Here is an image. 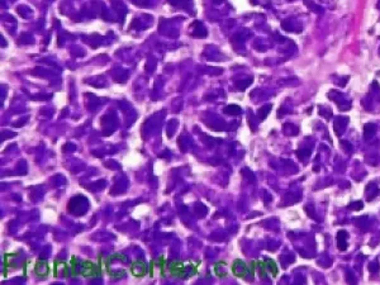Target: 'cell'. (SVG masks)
<instances>
[{"label": "cell", "mask_w": 380, "mask_h": 285, "mask_svg": "<svg viewBox=\"0 0 380 285\" xmlns=\"http://www.w3.org/2000/svg\"><path fill=\"white\" fill-rule=\"evenodd\" d=\"M195 263H186V262H180V261H172L168 265V270L174 276L186 279L189 276H193L195 274Z\"/></svg>", "instance_id": "obj_1"}, {"label": "cell", "mask_w": 380, "mask_h": 285, "mask_svg": "<svg viewBox=\"0 0 380 285\" xmlns=\"http://www.w3.org/2000/svg\"><path fill=\"white\" fill-rule=\"evenodd\" d=\"M255 266H256V263L252 262L251 269H248V266L246 265L243 261L236 260V261L233 262V265H232V271H233V274H235L236 276L245 278V279H246L247 274H250V275H252V274H253V267H255Z\"/></svg>", "instance_id": "obj_2"}, {"label": "cell", "mask_w": 380, "mask_h": 285, "mask_svg": "<svg viewBox=\"0 0 380 285\" xmlns=\"http://www.w3.org/2000/svg\"><path fill=\"white\" fill-rule=\"evenodd\" d=\"M79 267H80L79 272L81 274L82 276H85V278H88V276H93L94 274L98 271L97 265H95V263H93L91 261H84V262H81Z\"/></svg>", "instance_id": "obj_3"}, {"label": "cell", "mask_w": 380, "mask_h": 285, "mask_svg": "<svg viewBox=\"0 0 380 285\" xmlns=\"http://www.w3.org/2000/svg\"><path fill=\"white\" fill-rule=\"evenodd\" d=\"M34 272L36 275L39 276V278H46L49 272V265L47 263L46 260H38L36 262V266H34Z\"/></svg>", "instance_id": "obj_4"}, {"label": "cell", "mask_w": 380, "mask_h": 285, "mask_svg": "<svg viewBox=\"0 0 380 285\" xmlns=\"http://www.w3.org/2000/svg\"><path fill=\"white\" fill-rule=\"evenodd\" d=\"M131 271H132V274H133L134 276H137V278H141V276H143L144 274L147 272V269H146L144 262H143V261H141V260H138V261H134V262L132 263V266H131Z\"/></svg>", "instance_id": "obj_5"}, {"label": "cell", "mask_w": 380, "mask_h": 285, "mask_svg": "<svg viewBox=\"0 0 380 285\" xmlns=\"http://www.w3.org/2000/svg\"><path fill=\"white\" fill-rule=\"evenodd\" d=\"M346 238H347V233L345 231H340L338 233H337V245H338V248L342 250V251L346 250V247H347Z\"/></svg>", "instance_id": "obj_6"}, {"label": "cell", "mask_w": 380, "mask_h": 285, "mask_svg": "<svg viewBox=\"0 0 380 285\" xmlns=\"http://www.w3.org/2000/svg\"><path fill=\"white\" fill-rule=\"evenodd\" d=\"M364 132H365V138L366 140H370L371 137L375 134V125L374 124H366L364 127Z\"/></svg>", "instance_id": "obj_7"}, {"label": "cell", "mask_w": 380, "mask_h": 285, "mask_svg": "<svg viewBox=\"0 0 380 285\" xmlns=\"http://www.w3.org/2000/svg\"><path fill=\"white\" fill-rule=\"evenodd\" d=\"M266 266L269 267V270H270V272L274 276H276L278 275V266H276V263H275V261L274 260H270V259H267L266 260Z\"/></svg>", "instance_id": "obj_8"}, {"label": "cell", "mask_w": 380, "mask_h": 285, "mask_svg": "<svg viewBox=\"0 0 380 285\" xmlns=\"http://www.w3.org/2000/svg\"><path fill=\"white\" fill-rule=\"evenodd\" d=\"M303 2H304V4L307 5L309 9H312L313 12H319V10H321V8H319V6H317V4H314V3L312 2V0H303Z\"/></svg>", "instance_id": "obj_9"}, {"label": "cell", "mask_w": 380, "mask_h": 285, "mask_svg": "<svg viewBox=\"0 0 380 285\" xmlns=\"http://www.w3.org/2000/svg\"><path fill=\"white\" fill-rule=\"evenodd\" d=\"M348 208H350V209H355V210H360V209H362V203H361V202H355V203H352V204L348 205Z\"/></svg>", "instance_id": "obj_10"}, {"label": "cell", "mask_w": 380, "mask_h": 285, "mask_svg": "<svg viewBox=\"0 0 380 285\" xmlns=\"http://www.w3.org/2000/svg\"><path fill=\"white\" fill-rule=\"evenodd\" d=\"M379 267H380V266H379V262H378V263H375V266H373V265L369 266L370 271H373V272H374V271H378V270H379Z\"/></svg>", "instance_id": "obj_11"}]
</instances>
